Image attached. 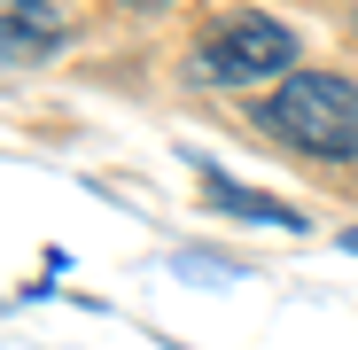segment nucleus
I'll return each mask as SVG.
<instances>
[{"label": "nucleus", "instance_id": "obj_1", "mask_svg": "<svg viewBox=\"0 0 358 350\" xmlns=\"http://www.w3.org/2000/svg\"><path fill=\"white\" fill-rule=\"evenodd\" d=\"M257 125L320 163H358V86L335 71H288L257 101Z\"/></svg>", "mask_w": 358, "mask_h": 350}, {"label": "nucleus", "instance_id": "obj_5", "mask_svg": "<svg viewBox=\"0 0 358 350\" xmlns=\"http://www.w3.org/2000/svg\"><path fill=\"white\" fill-rule=\"evenodd\" d=\"M343 249H350V257H358V226H350V233H343Z\"/></svg>", "mask_w": 358, "mask_h": 350}, {"label": "nucleus", "instance_id": "obj_3", "mask_svg": "<svg viewBox=\"0 0 358 350\" xmlns=\"http://www.w3.org/2000/svg\"><path fill=\"white\" fill-rule=\"evenodd\" d=\"M63 47V16L47 0H0V54L8 63H31V54H55Z\"/></svg>", "mask_w": 358, "mask_h": 350}, {"label": "nucleus", "instance_id": "obj_2", "mask_svg": "<svg viewBox=\"0 0 358 350\" xmlns=\"http://www.w3.org/2000/svg\"><path fill=\"white\" fill-rule=\"evenodd\" d=\"M296 63V31L265 8H234L203 31V54H195V71L210 86H257V78H288Z\"/></svg>", "mask_w": 358, "mask_h": 350}, {"label": "nucleus", "instance_id": "obj_4", "mask_svg": "<svg viewBox=\"0 0 358 350\" xmlns=\"http://www.w3.org/2000/svg\"><path fill=\"white\" fill-rule=\"evenodd\" d=\"M203 195H210V210H226V218H250V226H304V218H296L280 195H265V187H242V180H226V171H210L203 163Z\"/></svg>", "mask_w": 358, "mask_h": 350}]
</instances>
